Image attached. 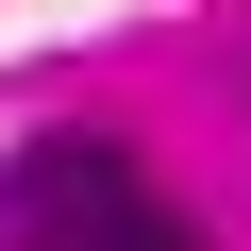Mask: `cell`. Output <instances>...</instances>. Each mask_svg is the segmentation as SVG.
Listing matches in <instances>:
<instances>
[{"mask_svg":"<svg viewBox=\"0 0 251 251\" xmlns=\"http://www.w3.org/2000/svg\"><path fill=\"white\" fill-rule=\"evenodd\" d=\"M0 201H17V234H34V251H201V234L134 184V151H117V134H34Z\"/></svg>","mask_w":251,"mask_h":251,"instance_id":"obj_1","label":"cell"}]
</instances>
